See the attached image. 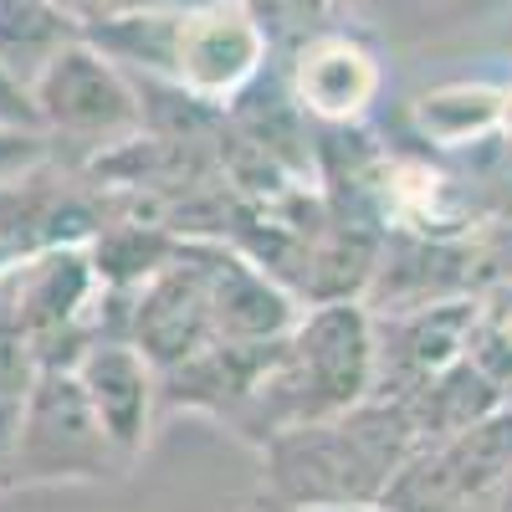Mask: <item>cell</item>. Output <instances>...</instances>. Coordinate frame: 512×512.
<instances>
[{
	"mask_svg": "<svg viewBox=\"0 0 512 512\" xmlns=\"http://www.w3.org/2000/svg\"><path fill=\"white\" fill-rule=\"evenodd\" d=\"M128 477L103 425L82 395L77 369H41L31 390L11 410L6 466L0 492H36V487H98Z\"/></svg>",
	"mask_w": 512,
	"mask_h": 512,
	"instance_id": "obj_2",
	"label": "cell"
},
{
	"mask_svg": "<svg viewBox=\"0 0 512 512\" xmlns=\"http://www.w3.org/2000/svg\"><path fill=\"white\" fill-rule=\"evenodd\" d=\"M36 374H41V354L31 344V333L0 308V410H16Z\"/></svg>",
	"mask_w": 512,
	"mask_h": 512,
	"instance_id": "obj_11",
	"label": "cell"
},
{
	"mask_svg": "<svg viewBox=\"0 0 512 512\" xmlns=\"http://www.w3.org/2000/svg\"><path fill=\"white\" fill-rule=\"evenodd\" d=\"M26 98H31V118L47 134L52 154H57V144H72L98 159V154L144 134L139 82L108 52H98L88 36H77L72 47H62L41 67Z\"/></svg>",
	"mask_w": 512,
	"mask_h": 512,
	"instance_id": "obj_3",
	"label": "cell"
},
{
	"mask_svg": "<svg viewBox=\"0 0 512 512\" xmlns=\"http://www.w3.org/2000/svg\"><path fill=\"white\" fill-rule=\"evenodd\" d=\"M82 36L62 0H0V72L31 88L36 72Z\"/></svg>",
	"mask_w": 512,
	"mask_h": 512,
	"instance_id": "obj_10",
	"label": "cell"
},
{
	"mask_svg": "<svg viewBox=\"0 0 512 512\" xmlns=\"http://www.w3.org/2000/svg\"><path fill=\"white\" fill-rule=\"evenodd\" d=\"M410 123L420 144H436V149L482 144L502 134L507 123V88H497V82H441V88H425L415 98Z\"/></svg>",
	"mask_w": 512,
	"mask_h": 512,
	"instance_id": "obj_9",
	"label": "cell"
},
{
	"mask_svg": "<svg viewBox=\"0 0 512 512\" xmlns=\"http://www.w3.org/2000/svg\"><path fill=\"white\" fill-rule=\"evenodd\" d=\"M72 369L82 379V395H88L118 466L134 472L154 441L159 415H164L159 410V369L128 338H98Z\"/></svg>",
	"mask_w": 512,
	"mask_h": 512,
	"instance_id": "obj_8",
	"label": "cell"
},
{
	"mask_svg": "<svg viewBox=\"0 0 512 512\" xmlns=\"http://www.w3.org/2000/svg\"><path fill=\"white\" fill-rule=\"evenodd\" d=\"M482 297H461V303H431L374 318L379 323V369H374V400L410 405L420 390H431L441 374H451L466 359V338L477 323Z\"/></svg>",
	"mask_w": 512,
	"mask_h": 512,
	"instance_id": "obj_7",
	"label": "cell"
},
{
	"mask_svg": "<svg viewBox=\"0 0 512 512\" xmlns=\"http://www.w3.org/2000/svg\"><path fill=\"white\" fill-rule=\"evenodd\" d=\"M502 134L512 139V88H507V123H502Z\"/></svg>",
	"mask_w": 512,
	"mask_h": 512,
	"instance_id": "obj_14",
	"label": "cell"
},
{
	"mask_svg": "<svg viewBox=\"0 0 512 512\" xmlns=\"http://www.w3.org/2000/svg\"><path fill=\"white\" fill-rule=\"evenodd\" d=\"M6 436H11V410H0V466H6ZM6 497V492H0Z\"/></svg>",
	"mask_w": 512,
	"mask_h": 512,
	"instance_id": "obj_13",
	"label": "cell"
},
{
	"mask_svg": "<svg viewBox=\"0 0 512 512\" xmlns=\"http://www.w3.org/2000/svg\"><path fill=\"white\" fill-rule=\"evenodd\" d=\"M123 338L134 344L159 374L195 359L200 349L221 344L216 303H210V277L200 262V241L180 236V251L139 287L128 292V323Z\"/></svg>",
	"mask_w": 512,
	"mask_h": 512,
	"instance_id": "obj_5",
	"label": "cell"
},
{
	"mask_svg": "<svg viewBox=\"0 0 512 512\" xmlns=\"http://www.w3.org/2000/svg\"><path fill=\"white\" fill-rule=\"evenodd\" d=\"M415 451V415L395 400H364L349 415L297 425L262 446L267 502L277 512L384 502Z\"/></svg>",
	"mask_w": 512,
	"mask_h": 512,
	"instance_id": "obj_1",
	"label": "cell"
},
{
	"mask_svg": "<svg viewBox=\"0 0 512 512\" xmlns=\"http://www.w3.org/2000/svg\"><path fill=\"white\" fill-rule=\"evenodd\" d=\"M318 512H400V507H390V502H359V507H318Z\"/></svg>",
	"mask_w": 512,
	"mask_h": 512,
	"instance_id": "obj_12",
	"label": "cell"
},
{
	"mask_svg": "<svg viewBox=\"0 0 512 512\" xmlns=\"http://www.w3.org/2000/svg\"><path fill=\"white\" fill-rule=\"evenodd\" d=\"M384 88V67L374 47L354 31L323 26L292 47L287 98L318 128H359Z\"/></svg>",
	"mask_w": 512,
	"mask_h": 512,
	"instance_id": "obj_6",
	"label": "cell"
},
{
	"mask_svg": "<svg viewBox=\"0 0 512 512\" xmlns=\"http://www.w3.org/2000/svg\"><path fill=\"white\" fill-rule=\"evenodd\" d=\"M272 36L251 0H190L175 11L169 82L205 108H231L267 72Z\"/></svg>",
	"mask_w": 512,
	"mask_h": 512,
	"instance_id": "obj_4",
	"label": "cell"
}]
</instances>
